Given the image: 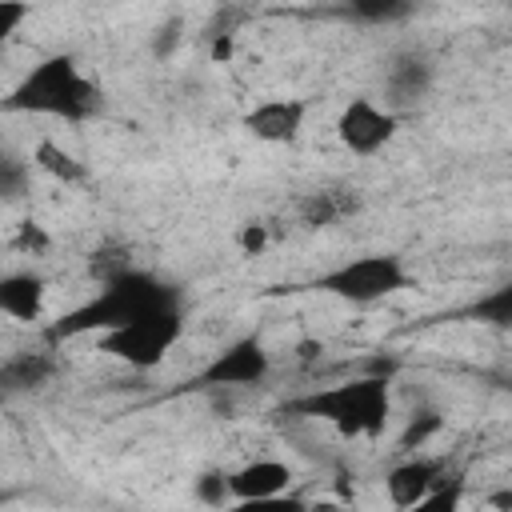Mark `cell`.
Returning <instances> with one entry per match:
<instances>
[{
  "instance_id": "obj_11",
  "label": "cell",
  "mask_w": 512,
  "mask_h": 512,
  "mask_svg": "<svg viewBox=\"0 0 512 512\" xmlns=\"http://www.w3.org/2000/svg\"><path fill=\"white\" fill-rule=\"evenodd\" d=\"M228 488H232V500L284 496V492H292V464L276 460V456H256L228 472Z\"/></svg>"
},
{
  "instance_id": "obj_13",
  "label": "cell",
  "mask_w": 512,
  "mask_h": 512,
  "mask_svg": "<svg viewBox=\"0 0 512 512\" xmlns=\"http://www.w3.org/2000/svg\"><path fill=\"white\" fill-rule=\"evenodd\" d=\"M56 376V360H52V352H12V356H4V364H0V392L8 396V400H16V396H28V392H40L48 380Z\"/></svg>"
},
{
  "instance_id": "obj_25",
  "label": "cell",
  "mask_w": 512,
  "mask_h": 512,
  "mask_svg": "<svg viewBox=\"0 0 512 512\" xmlns=\"http://www.w3.org/2000/svg\"><path fill=\"white\" fill-rule=\"evenodd\" d=\"M264 244H268V228H264V224H256V220H252V224H244V228H240V248H244L248 256H252V252H260Z\"/></svg>"
},
{
  "instance_id": "obj_27",
  "label": "cell",
  "mask_w": 512,
  "mask_h": 512,
  "mask_svg": "<svg viewBox=\"0 0 512 512\" xmlns=\"http://www.w3.org/2000/svg\"><path fill=\"white\" fill-rule=\"evenodd\" d=\"M216 40H212V48H208V56L220 64V60H228L232 56V32H212Z\"/></svg>"
},
{
  "instance_id": "obj_19",
  "label": "cell",
  "mask_w": 512,
  "mask_h": 512,
  "mask_svg": "<svg viewBox=\"0 0 512 512\" xmlns=\"http://www.w3.org/2000/svg\"><path fill=\"white\" fill-rule=\"evenodd\" d=\"M192 492H196V500H200L204 508H212V512H220V508L232 504V488H228V472H224V468H208V472L192 484Z\"/></svg>"
},
{
  "instance_id": "obj_2",
  "label": "cell",
  "mask_w": 512,
  "mask_h": 512,
  "mask_svg": "<svg viewBox=\"0 0 512 512\" xmlns=\"http://www.w3.org/2000/svg\"><path fill=\"white\" fill-rule=\"evenodd\" d=\"M4 108L64 124H84L100 112V84L80 68L76 56L52 52L20 76V84L4 96Z\"/></svg>"
},
{
  "instance_id": "obj_12",
  "label": "cell",
  "mask_w": 512,
  "mask_h": 512,
  "mask_svg": "<svg viewBox=\"0 0 512 512\" xmlns=\"http://www.w3.org/2000/svg\"><path fill=\"white\" fill-rule=\"evenodd\" d=\"M356 212H360V192L348 188V184H324V188H312L296 200V220L312 232L332 228V224H340Z\"/></svg>"
},
{
  "instance_id": "obj_4",
  "label": "cell",
  "mask_w": 512,
  "mask_h": 512,
  "mask_svg": "<svg viewBox=\"0 0 512 512\" xmlns=\"http://www.w3.org/2000/svg\"><path fill=\"white\" fill-rule=\"evenodd\" d=\"M408 264L404 256L396 252H364V256H352V260H340L332 264L328 272H320L308 288L324 292V296H336L344 304H356V308H368L376 300H388L396 296L400 288H408Z\"/></svg>"
},
{
  "instance_id": "obj_8",
  "label": "cell",
  "mask_w": 512,
  "mask_h": 512,
  "mask_svg": "<svg viewBox=\"0 0 512 512\" xmlns=\"http://www.w3.org/2000/svg\"><path fill=\"white\" fill-rule=\"evenodd\" d=\"M436 84V60L424 48H400L388 56L384 76H380V104L392 108L396 116L424 104Z\"/></svg>"
},
{
  "instance_id": "obj_20",
  "label": "cell",
  "mask_w": 512,
  "mask_h": 512,
  "mask_svg": "<svg viewBox=\"0 0 512 512\" xmlns=\"http://www.w3.org/2000/svg\"><path fill=\"white\" fill-rule=\"evenodd\" d=\"M220 512H312V504L300 492H284V496H264V500H232Z\"/></svg>"
},
{
  "instance_id": "obj_24",
  "label": "cell",
  "mask_w": 512,
  "mask_h": 512,
  "mask_svg": "<svg viewBox=\"0 0 512 512\" xmlns=\"http://www.w3.org/2000/svg\"><path fill=\"white\" fill-rule=\"evenodd\" d=\"M24 20H28V4H8V0H0V40H8Z\"/></svg>"
},
{
  "instance_id": "obj_3",
  "label": "cell",
  "mask_w": 512,
  "mask_h": 512,
  "mask_svg": "<svg viewBox=\"0 0 512 512\" xmlns=\"http://www.w3.org/2000/svg\"><path fill=\"white\" fill-rule=\"evenodd\" d=\"M292 416L320 420L344 440H380L392 416V376H352L328 388H312L288 404Z\"/></svg>"
},
{
  "instance_id": "obj_10",
  "label": "cell",
  "mask_w": 512,
  "mask_h": 512,
  "mask_svg": "<svg viewBox=\"0 0 512 512\" xmlns=\"http://www.w3.org/2000/svg\"><path fill=\"white\" fill-rule=\"evenodd\" d=\"M448 476V464L440 456H424V452H412L404 456L400 464L388 468L384 476V496L396 512H408L416 500H424L440 480Z\"/></svg>"
},
{
  "instance_id": "obj_26",
  "label": "cell",
  "mask_w": 512,
  "mask_h": 512,
  "mask_svg": "<svg viewBox=\"0 0 512 512\" xmlns=\"http://www.w3.org/2000/svg\"><path fill=\"white\" fill-rule=\"evenodd\" d=\"M16 248H24V252H32V248H48V236H44L36 224H24V228H20Z\"/></svg>"
},
{
  "instance_id": "obj_15",
  "label": "cell",
  "mask_w": 512,
  "mask_h": 512,
  "mask_svg": "<svg viewBox=\"0 0 512 512\" xmlns=\"http://www.w3.org/2000/svg\"><path fill=\"white\" fill-rule=\"evenodd\" d=\"M32 168H40L44 176H52L56 184H68V188H76V184L88 180L84 160L76 152H68L64 144H56V140H40L32 148Z\"/></svg>"
},
{
  "instance_id": "obj_14",
  "label": "cell",
  "mask_w": 512,
  "mask_h": 512,
  "mask_svg": "<svg viewBox=\"0 0 512 512\" xmlns=\"http://www.w3.org/2000/svg\"><path fill=\"white\" fill-rule=\"evenodd\" d=\"M44 304H48V280L36 276V272H8L0 280V312L8 320H20V324H32L44 316Z\"/></svg>"
},
{
  "instance_id": "obj_5",
  "label": "cell",
  "mask_w": 512,
  "mask_h": 512,
  "mask_svg": "<svg viewBox=\"0 0 512 512\" xmlns=\"http://www.w3.org/2000/svg\"><path fill=\"white\" fill-rule=\"evenodd\" d=\"M180 336H184V308H172V312H160V316H148L120 332L100 336L96 348L136 372H148V368L164 364V356L180 344Z\"/></svg>"
},
{
  "instance_id": "obj_9",
  "label": "cell",
  "mask_w": 512,
  "mask_h": 512,
  "mask_svg": "<svg viewBox=\"0 0 512 512\" xmlns=\"http://www.w3.org/2000/svg\"><path fill=\"white\" fill-rule=\"evenodd\" d=\"M244 132L260 144H296L308 124V100L304 96H268L256 100L244 112Z\"/></svg>"
},
{
  "instance_id": "obj_18",
  "label": "cell",
  "mask_w": 512,
  "mask_h": 512,
  "mask_svg": "<svg viewBox=\"0 0 512 512\" xmlns=\"http://www.w3.org/2000/svg\"><path fill=\"white\" fill-rule=\"evenodd\" d=\"M444 428V416L436 408H420L408 416V428L400 432V452H420L436 432Z\"/></svg>"
},
{
  "instance_id": "obj_6",
  "label": "cell",
  "mask_w": 512,
  "mask_h": 512,
  "mask_svg": "<svg viewBox=\"0 0 512 512\" xmlns=\"http://www.w3.org/2000/svg\"><path fill=\"white\" fill-rule=\"evenodd\" d=\"M272 376V352L264 348L260 336H236L228 340L200 372L196 388H256Z\"/></svg>"
},
{
  "instance_id": "obj_22",
  "label": "cell",
  "mask_w": 512,
  "mask_h": 512,
  "mask_svg": "<svg viewBox=\"0 0 512 512\" xmlns=\"http://www.w3.org/2000/svg\"><path fill=\"white\" fill-rule=\"evenodd\" d=\"M412 8L400 4V0H360L352 4V16L356 20H368V24H388V20H404Z\"/></svg>"
},
{
  "instance_id": "obj_16",
  "label": "cell",
  "mask_w": 512,
  "mask_h": 512,
  "mask_svg": "<svg viewBox=\"0 0 512 512\" xmlns=\"http://www.w3.org/2000/svg\"><path fill=\"white\" fill-rule=\"evenodd\" d=\"M460 316H464V320H476V324H484V328L512 332V280H504V284L488 288L484 296H476Z\"/></svg>"
},
{
  "instance_id": "obj_1",
  "label": "cell",
  "mask_w": 512,
  "mask_h": 512,
  "mask_svg": "<svg viewBox=\"0 0 512 512\" xmlns=\"http://www.w3.org/2000/svg\"><path fill=\"white\" fill-rule=\"evenodd\" d=\"M172 308H184V296H180L176 284H168V280H160L156 272H144V268H124L112 280H104L84 304L56 316L48 336L52 340H80V336L100 340L108 332H120L136 320H148V316H160V312H172Z\"/></svg>"
},
{
  "instance_id": "obj_21",
  "label": "cell",
  "mask_w": 512,
  "mask_h": 512,
  "mask_svg": "<svg viewBox=\"0 0 512 512\" xmlns=\"http://www.w3.org/2000/svg\"><path fill=\"white\" fill-rule=\"evenodd\" d=\"M28 180H32V160H20V156H4L0 160V192L4 200H20L28 192Z\"/></svg>"
},
{
  "instance_id": "obj_17",
  "label": "cell",
  "mask_w": 512,
  "mask_h": 512,
  "mask_svg": "<svg viewBox=\"0 0 512 512\" xmlns=\"http://www.w3.org/2000/svg\"><path fill=\"white\" fill-rule=\"evenodd\" d=\"M408 512H464V480L460 476H444L424 500H416Z\"/></svg>"
},
{
  "instance_id": "obj_28",
  "label": "cell",
  "mask_w": 512,
  "mask_h": 512,
  "mask_svg": "<svg viewBox=\"0 0 512 512\" xmlns=\"http://www.w3.org/2000/svg\"><path fill=\"white\" fill-rule=\"evenodd\" d=\"M488 508H496V512H512V488L488 492Z\"/></svg>"
},
{
  "instance_id": "obj_23",
  "label": "cell",
  "mask_w": 512,
  "mask_h": 512,
  "mask_svg": "<svg viewBox=\"0 0 512 512\" xmlns=\"http://www.w3.org/2000/svg\"><path fill=\"white\" fill-rule=\"evenodd\" d=\"M180 40H184V20L172 16V20L156 24V32H152V52H156V56H172V52L180 48Z\"/></svg>"
},
{
  "instance_id": "obj_7",
  "label": "cell",
  "mask_w": 512,
  "mask_h": 512,
  "mask_svg": "<svg viewBox=\"0 0 512 512\" xmlns=\"http://www.w3.org/2000/svg\"><path fill=\"white\" fill-rule=\"evenodd\" d=\"M400 132V116L384 108L376 96H352L336 116V140L352 156H376L384 152Z\"/></svg>"
}]
</instances>
